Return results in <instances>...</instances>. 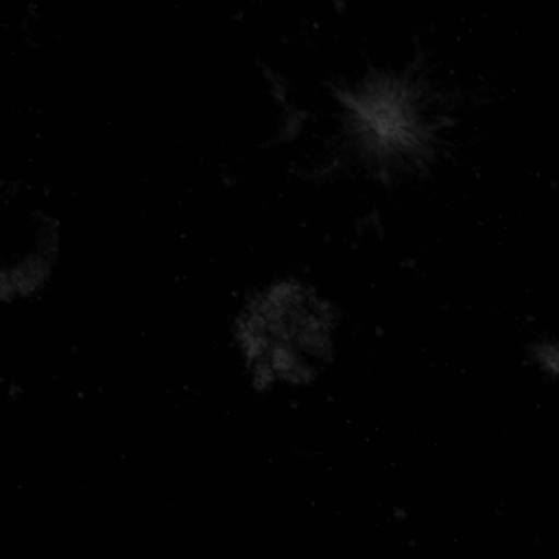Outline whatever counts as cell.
<instances>
[{
    "mask_svg": "<svg viewBox=\"0 0 559 559\" xmlns=\"http://www.w3.org/2000/svg\"><path fill=\"white\" fill-rule=\"evenodd\" d=\"M334 323L332 306L297 281L275 283L253 297L237 320L236 337L254 384L313 379L331 358Z\"/></svg>",
    "mask_w": 559,
    "mask_h": 559,
    "instance_id": "obj_1",
    "label": "cell"
},
{
    "mask_svg": "<svg viewBox=\"0 0 559 559\" xmlns=\"http://www.w3.org/2000/svg\"><path fill=\"white\" fill-rule=\"evenodd\" d=\"M332 91L345 109L349 138L380 175L419 169L431 160L437 132L447 122L427 119L419 83L376 71L356 87Z\"/></svg>",
    "mask_w": 559,
    "mask_h": 559,
    "instance_id": "obj_2",
    "label": "cell"
}]
</instances>
